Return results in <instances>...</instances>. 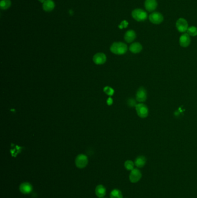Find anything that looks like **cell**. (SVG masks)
<instances>
[{
	"label": "cell",
	"mask_w": 197,
	"mask_h": 198,
	"mask_svg": "<svg viewBox=\"0 0 197 198\" xmlns=\"http://www.w3.org/2000/svg\"><path fill=\"white\" fill-rule=\"evenodd\" d=\"M146 162V159L144 156H140L137 157L135 161V165L136 167L141 168L143 167Z\"/></svg>",
	"instance_id": "obj_17"
},
{
	"label": "cell",
	"mask_w": 197,
	"mask_h": 198,
	"mask_svg": "<svg viewBox=\"0 0 197 198\" xmlns=\"http://www.w3.org/2000/svg\"><path fill=\"white\" fill-rule=\"evenodd\" d=\"M136 37V34L135 32L132 30H130L126 32L124 35V40L128 43H131L135 40Z\"/></svg>",
	"instance_id": "obj_13"
},
{
	"label": "cell",
	"mask_w": 197,
	"mask_h": 198,
	"mask_svg": "<svg viewBox=\"0 0 197 198\" xmlns=\"http://www.w3.org/2000/svg\"><path fill=\"white\" fill-rule=\"evenodd\" d=\"M127 103L128 105H129V106H130V107H134V106L135 107L136 105L137 104L136 103L135 100H134V99H129V100H128Z\"/></svg>",
	"instance_id": "obj_23"
},
{
	"label": "cell",
	"mask_w": 197,
	"mask_h": 198,
	"mask_svg": "<svg viewBox=\"0 0 197 198\" xmlns=\"http://www.w3.org/2000/svg\"><path fill=\"white\" fill-rule=\"evenodd\" d=\"M127 45L121 42H114L111 45L110 48L112 52L117 55H121L125 54L127 52Z\"/></svg>",
	"instance_id": "obj_1"
},
{
	"label": "cell",
	"mask_w": 197,
	"mask_h": 198,
	"mask_svg": "<svg viewBox=\"0 0 197 198\" xmlns=\"http://www.w3.org/2000/svg\"><path fill=\"white\" fill-rule=\"evenodd\" d=\"M131 15L134 19L138 22H144L148 18L147 12L140 8H136L133 10Z\"/></svg>",
	"instance_id": "obj_2"
},
{
	"label": "cell",
	"mask_w": 197,
	"mask_h": 198,
	"mask_svg": "<svg viewBox=\"0 0 197 198\" xmlns=\"http://www.w3.org/2000/svg\"><path fill=\"white\" fill-rule=\"evenodd\" d=\"M191 43L190 36L187 33H184L179 38V44L181 47H188Z\"/></svg>",
	"instance_id": "obj_11"
},
{
	"label": "cell",
	"mask_w": 197,
	"mask_h": 198,
	"mask_svg": "<svg viewBox=\"0 0 197 198\" xmlns=\"http://www.w3.org/2000/svg\"><path fill=\"white\" fill-rule=\"evenodd\" d=\"M142 45L140 42H134L130 46V51L133 53H139L142 50Z\"/></svg>",
	"instance_id": "obj_14"
},
{
	"label": "cell",
	"mask_w": 197,
	"mask_h": 198,
	"mask_svg": "<svg viewBox=\"0 0 197 198\" xmlns=\"http://www.w3.org/2000/svg\"><path fill=\"white\" fill-rule=\"evenodd\" d=\"M46 0H39V2H41V3H44V2Z\"/></svg>",
	"instance_id": "obj_26"
},
{
	"label": "cell",
	"mask_w": 197,
	"mask_h": 198,
	"mask_svg": "<svg viewBox=\"0 0 197 198\" xmlns=\"http://www.w3.org/2000/svg\"><path fill=\"white\" fill-rule=\"evenodd\" d=\"M135 109L138 115L141 118H146L149 115L148 107L144 103L137 104L135 106Z\"/></svg>",
	"instance_id": "obj_3"
},
{
	"label": "cell",
	"mask_w": 197,
	"mask_h": 198,
	"mask_svg": "<svg viewBox=\"0 0 197 198\" xmlns=\"http://www.w3.org/2000/svg\"><path fill=\"white\" fill-rule=\"evenodd\" d=\"M149 19L153 24H160L164 21V16L160 12H152L149 16Z\"/></svg>",
	"instance_id": "obj_5"
},
{
	"label": "cell",
	"mask_w": 197,
	"mask_h": 198,
	"mask_svg": "<svg viewBox=\"0 0 197 198\" xmlns=\"http://www.w3.org/2000/svg\"><path fill=\"white\" fill-rule=\"evenodd\" d=\"M106 61L107 56L103 53H97L93 57V61L96 65H103L106 62Z\"/></svg>",
	"instance_id": "obj_10"
},
{
	"label": "cell",
	"mask_w": 197,
	"mask_h": 198,
	"mask_svg": "<svg viewBox=\"0 0 197 198\" xmlns=\"http://www.w3.org/2000/svg\"><path fill=\"white\" fill-rule=\"evenodd\" d=\"M112 103H113V100L111 97H109L107 100V104L109 105H111L112 104Z\"/></svg>",
	"instance_id": "obj_25"
},
{
	"label": "cell",
	"mask_w": 197,
	"mask_h": 198,
	"mask_svg": "<svg viewBox=\"0 0 197 198\" xmlns=\"http://www.w3.org/2000/svg\"><path fill=\"white\" fill-rule=\"evenodd\" d=\"M110 197L111 198H123V195L120 191L115 189L111 192Z\"/></svg>",
	"instance_id": "obj_19"
},
{
	"label": "cell",
	"mask_w": 197,
	"mask_h": 198,
	"mask_svg": "<svg viewBox=\"0 0 197 198\" xmlns=\"http://www.w3.org/2000/svg\"><path fill=\"white\" fill-rule=\"evenodd\" d=\"M127 26V22L126 21V20H124V21H123V22L121 23V24H120L119 27L120 28H126Z\"/></svg>",
	"instance_id": "obj_24"
},
{
	"label": "cell",
	"mask_w": 197,
	"mask_h": 198,
	"mask_svg": "<svg viewBox=\"0 0 197 198\" xmlns=\"http://www.w3.org/2000/svg\"><path fill=\"white\" fill-rule=\"evenodd\" d=\"M177 30L181 32H187L189 28V24L187 21L184 18H179L176 23Z\"/></svg>",
	"instance_id": "obj_6"
},
{
	"label": "cell",
	"mask_w": 197,
	"mask_h": 198,
	"mask_svg": "<svg viewBox=\"0 0 197 198\" xmlns=\"http://www.w3.org/2000/svg\"><path fill=\"white\" fill-rule=\"evenodd\" d=\"M187 33L189 34L190 36H197V27L195 26H191V27H189L188 29H187Z\"/></svg>",
	"instance_id": "obj_20"
},
{
	"label": "cell",
	"mask_w": 197,
	"mask_h": 198,
	"mask_svg": "<svg viewBox=\"0 0 197 198\" xmlns=\"http://www.w3.org/2000/svg\"><path fill=\"white\" fill-rule=\"evenodd\" d=\"M103 92L109 96H112L114 93V90L109 86H106L103 88Z\"/></svg>",
	"instance_id": "obj_22"
},
{
	"label": "cell",
	"mask_w": 197,
	"mask_h": 198,
	"mask_svg": "<svg viewBox=\"0 0 197 198\" xmlns=\"http://www.w3.org/2000/svg\"><path fill=\"white\" fill-rule=\"evenodd\" d=\"M142 177V174L140 170L138 169H134L131 170L130 174V180L131 182L135 183L139 181Z\"/></svg>",
	"instance_id": "obj_9"
},
{
	"label": "cell",
	"mask_w": 197,
	"mask_h": 198,
	"mask_svg": "<svg viewBox=\"0 0 197 198\" xmlns=\"http://www.w3.org/2000/svg\"><path fill=\"white\" fill-rule=\"evenodd\" d=\"M95 194L99 198H103L106 195V188L103 185H98L95 188Z\"/></svg>",
	"instance_id": "obj_16"
},
{
	"label": "cell",
	"mask_w": 197,
	"mask_h": 198,
	"mask_svg": "<svg viewBox=\"0 0 197 198\" xmlns=\"http://www.w3.org/2000/svg\"><path fill=\"white\" fill-rule=\"evenodd\" d=\"M55 7L54 2L52 0H46L43 3V9L46 12H50L53 10Z\"/></svg>",
	"instance_id": "obj_15"
},
{
	"label": "cell",
	"mask_w": 197,
	"mask_h": 198,
	"mask_svg": "<svg viewBox=\"0 0 197 198\" xmlns=\"http://www.w3.org/2000/svg\"><path fill=\"white\" fill-rule=\"evenodd\" d=\"M11 5L10 0H1L0 2V8L1 9H7Z\"/></svg>",
	"instance_id": "obj_18"
},
{
	"label": "cell",
	"mask_w": 197,
	"mask_h": 198,
	"mask_svg": "<svg viewBox=\"0 0 197 198\" xmlns=\"http://www.w3.org/2000/svg\"><path fill=\"white\" fill-rule=\"evenodd\" d=\"M88 158L84 154H80L77 156L75 159L76 166L79 169L85 168L88 164Z\"/></svg>",
	"instance_id": "obj_4"
},
{
	"label": "cell",
	"mask_w": 197,
	"mask_h": 198,
	"mask_svg": "<svg viewBox=\"0 0 197 198\" xmlns=\"http://www.w3.org/2000/svg\"><path fill=\"white\" fill-rule=\"evenodd\" d=\"M147 99L146 90L143 87H140L136 93V100L140 103H143Z\"/></svg>",
	"instance_id": "obj_7"
},
{
	"label": "cell",
	"mask_w": 197,
	"mask_h": 198,
	"mask_svg": "<svg viewBox=\"0 0 197 198\" xmlns=\"http://www.w3.org/2000/svg\"><path fill=\"white\" fill-rule=\"evenodd\" d=\"M33 186L29 182H25L21 183L19 187L21 192L23 194L27 195L30 194L33 191Z\"/></svg>",
	"instance_id": "obj_12"
},
{
	"label": "cell",
	"mask_w": 197,
	"mask_h": 198,
	"mask_svg": "<svg viewBox=\"0 0 197 198\" xmlns=\"http://www.w3.org/2000/svg\"><path fill=\"white\" fill-rule=\"evenodd\" d=\"M158 6L157 0H145L144 8L148 12H152L156 10Z\"/></svg>",
	"instance_id": "obj_8"
},
{
	"label": "cell",
	"mask_w": 197,
	"mask_h": 198,
	"mask_svg": "<svg viewBox=\"0 0 197 198\" xmlns=\"http://www.w3.org/2000/svg\"><path fill=\"white\" fill-rule=\"evenodd\" d=\"M134 165H135V163L132 162V161H130V160H128V161H126L125 163H124V167H125V168H126L127 170H132L134 169Z\"/></svg>",
	"instance_id": "obj_21"
}]
</instances>
